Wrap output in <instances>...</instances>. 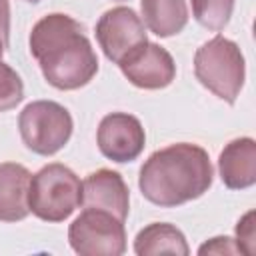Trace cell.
<instances>
[{
    "label": "cell",
    "mask_w": 256,
    "mask_h": 256,
    "mask_svg": "<svg viewBox=\"0 0 256 256\" xmlns=\"http://www.w3.org/2000/svg\"><path fill=\"white\" fill-rule=\"evenodd\" d=\"M28 206L44 222H62L82 206V180L60 162L46 164L30 180Z\"/></svg>",
    "instance_id": "4"
},
{
    "label": "cell",
    "mask_w": 256,
    "mask_h": 256,
    "mask_svg": "<svg viewBox=\"0 0 256 256\" xmlns=\"http://www.w3.org/2000/svg\"><path fill=\"white\" fill-rule=\"evenodd\" d=\"M212 180L208 152L198 144L178 142L148 156L140 168L138 188L148 202L176 208L208 192Z\"/></svg>",
    "instance_id": "2"
},
{
    "label": "cell",
    "mask_w": 256,
    "mask_h": 256,
    "mask_svg": "<svg viewBox=\"0 0 256 256\" xmlns=\"http://www.w3.org/2000/svg\"><path fill=\"white\" fill-rule=\"evenodd\" d=\"M118 2H124V0H118Z\"/></svg>",
    "instance_id": "22"
},
{
    "label": "cell",
    "mask_w": 256,
    "mask_h": 256,
    "mask_svg": "<svg viewBox=\"0 0 256 256\" xmlns=\"http://www.w3.org/2000/svg\"><path fill=\"white\" fill-rule=\"evenodd\" d=\"M0 38L8 46V40H10V4H8V0H0Z\"/></svg>",
    "instance_id": "19"
},
{
    "label": "cell",
    "mask_w": 256,
    "mask_h": 256,
    "mask_svg": "<svg viewBox=\"0 0 256 256\" xmlns=\"http://www.w3.org/2000/svg\"><path fill=\"white\" fill-rule=\"evenodd\" d=\"M30 54L44 80L56 90H78L98 72V56L78 20L68 14H46L28 38Z\"/></svg>",
    "instance_id": "1"
},
{
    "label": "cell",
    "mask_w": 256,
    "mask_h": 256,
    "mask_svg": "<svg viewBox=\"0 0 256 256\" xmlns=\"http://www.w3.org/2000/svg\"><path fill=\"white\" fill-rule=\"evenodd\" d=\"M96 144L104 158L124 164L136 160L146 144V132L140 120L126 112L106 114L96 130Z\"/></svg>",
    "instance_id": "8"
},
{
    "label": "cell",
    "mask_w": 256,
    "mask_h": 256,
    "mask_svg": "<svg viewBox=\"0 0 256 256\" xmlns=\"http://www.w3.org/2000/svg\"><path fill=\"white\" fill-rule=\"evenodd\" d=\"M140 10L146 30L160 38L180 34L188 24L186 0H140Z\"/></svg>",
    "instance_id": "13"
},
{
    "label": "cell",
    "mask_w": 256,
    "mask_h": 256,
    "mask_svg": "<svg viewBox=\"0 0 256 256\" xmlns=\"http://www.w3.org/2000/svg\"><path fill=\"white\" fill-rule=\"evenodd\" d=\"M120 70L124 78L142 90H160L172 84L176 78L174 58L166 48L154 42L142 44L126 60H122Z\"/></svg>",
    "instance_id": "9"
},
{
    "label": "cell",
    "mask_w": 256,
    "mask_h": 256,
    "mask_svg": "<svg viewBox=\"0 0 256 256\" xmlns=\"http://www.w3.org/2000/svg\"><path fill=\"white\" fill-rule=\"evenodd\" d=\"M218 174L226 188L246 190L256 182V142L236 138L224 146L218 156Z\"/></svg>",
    "instance_id": "11"
},
{
    "label": "cell",
    "mask_w": 256,
    "mask_h": 256,
    "mask_svg": "<svg viewBox=\"0 0 256 256\" xmlns=\"http://www.w3.org/2000/svg\"><path fill=\"white\" fill-rule=\"evenodd\" d=\"M24 100V82L20 74L0 60V112L16 108Z\"/></svg>",
    "instance_id": "16"
},
{
    "label": "cell",
    "mask_w": 256,
    "mask_h": 256,
    "mask_svg": "<svg viewBox=\"0 0 256 256\" xmlns=\"http://www.w3.org/2000/svg\"><path fill=\"white\" fill-rule=\"evenodd\" d=\"M96 40L104 56L114 64H120L148 42L142 18L128 6L110 8L100 16L96 24Z\"/></svg>",
    "instance_id": "7"
},
{
    "label": "cell",
    "mask_w": 256,
    "mask_h": 256,
    "mask_svg": "<svg viewBox=\"0 0 256 256\" xmlns=\"http://www.w3.org/2000/svg\"><path fill=\"white\" fill-rule=\"evenodd\" d=\"M236 244L240 254H254L256 250V226H254V210L246 212L236 224Z\"/></svg>",
    "instance_id": "17"
},
{
    "label": "cell",
    "mask_w": 256,
    "mask_h": 256,
    "mask_svg": "<svg viewBox=\"0 0 256 256\" xmlns=\"http://www.w3.org/2000/svg\"><path fill=\"white\" fill-rule=\"evenodd\" d=\"M70 112L52 100H34L18 116V130L24 146L38 156H54L72 136Z\"/></svg>",
    "instance_id": "5"
},
{
    "label": "cell",
    "mask_w": 256,
    "mask_h": 256,
    "mask_svg": "<svg viewBox=\"0 0 256 256\" xmlns=\"http://www.w3.org/2000/svg\"><path fill=\"white\" fill-rule=\"evenodd\" d=\"M194 20L206 30L220 32L232 18L234 0H190Z\"/></svg>",
    "instance_id": "15"
},
{
    "label": "cell",
    "mask_w": 256,
    "mask_h": 256,
    "mask_svg": "<svg viewBox=\"0 0 256 256\" xmlns=\"http://www.w3.org/2000/svg\"><path fill=\"white\" fill-rule=\"evenodd\" d=\"M26 2H30V4H38L40 0H26Z\"/></svg>",
    "instance_id": "21"
},
{
    "label": "cell",
    "mask_w": 256,
    "mask_h": 256,
    "mask_svg": "<svg viewBox=\"0 0 256 256\" xmlns=\"http://www.w3.org/2000/svg\"><path fill=\"white\" fill-rule=\"evenodd\" d=\"M196 80L226 104H234L244 88L246 62L236 42L214 36L194 54Z\"/></svg>",
    "instance_id": "3"
},
{
    "label": "cell",
    "mask_w": 256,
    "mask_h": 256,
    "mask_svg": "<svg viewBox=\"0 0 256 256\" xmlns=\"http://www.w3.org/2000/svg\"><path fill=\"white\" fill-rule=\"evenodd\" d=\"M68 242L80 256H120L126 250L124 222L110 212L84 208L68 228Z\"/></svg>",
    "instance_id": "6"
},
{
    "label": "cell",
    "mask_w": 256,
    "mask_h": 256,
    "mask_svg": "<svg viewBox=\"0 0 256 256\" xmlns=\"http://www.w3.org/2000/svg\"><path fill=\"white\" fill-rule=\"evenodd\" d=\"M198 254H240V248L234 238L228 236H216L204 242L198 248Z\"/></svg>",
    "instance_id": "18"
},
{
    "label": "cell",
    "mask_w": 256,
    "mask_h": 256,
    "mask_svg": "<svg viewBox=\"0 0 256 256\" xmlns=\"http://www.w3.org/2000/svg\"><path fill=\"white\" fill-rule=\"evenodd\" d=\"M4 48H6V44H4V40L0 38V60H2V54H4Z\"/></svg>",
    "instance_id": "20"
},
{
    "label": "cell",
    "mask_w": 256,
    "mask_h": 256,
    "mask_svg": "<svg viewBox=\"0 0 256 256\" xmlns=\"http://www.w3.org/2000/svg\"><path fill=\"white\" fill-rule=\"evenodd\" d=\"M134 252L138 256L152 254H180L186 256L190 252L186 236L168 222H152L144 226L134 238Z\"/></svg>",
    "instance_id": "14"
},
{
    "label": "cell",
    "mask_w": 256,
    "mask_h": 256,
    "mask_svg": "<svg viewBox=\"0 0 256 256\" xmlns=\"http://www.w3.org/2000/svg\"><path fill=\"white\" fill-rule=\"evenodd\" d=\"M82 206L110 212L126 222L130 212V192L124 178L108 168H100L82 180Z\"/></svg>",
    "instance_id": "10"
},
{
    "label": "cell",
    "mask_w": 256,
    "mask_h": 256,
    "mask_svg": "<svg viewBox=\"0 0 256 256\" xmlns=\"http://www.w3.org/2000/svg\"><path fill=\"white\" fill-rule=\"evenodd\" d=\"M32 174L16 162L0 164V222H20L30 214L28 192Z\"/></svg>",
    "instance_id": "12"
}]
</instances>
